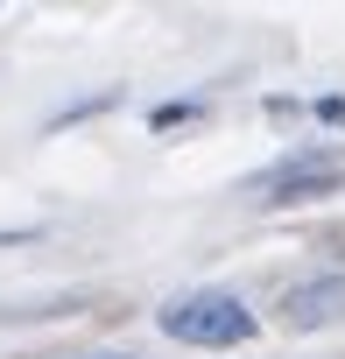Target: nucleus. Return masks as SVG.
Masks as SVG:
<instances>
[{
  "instance_id": "4",
  "label": "nucleus",
  "mask_w": 345,
  "mask_h": 359,
  "mask_svg": "<svg viewBox=\"0 0 345 359\" xmlns=\"http://www.w3.org/2000/svg\"><path fill=\"white\" fill-rule=\"evenodd\" d=\"M99 359H127V352H99Z\"/></svg>"
},
{
  "instance_id": "3",
  "label": "nucleus",
  "mask_w": 345,
  "mask_h": 359,
  "mask_svg": "<svg viewBox=\"0 0 345 359\" xmlns=\"http://www.w3.org/2000/svg\"><path fill=\"white\" fill-rule=\"evenodd\" d=\"M345 317V275H317V282H296L282 296V324L289 331H324Z\"/></svg>"
},
{
  "instance_id": "1",
  "label": "nucleus",
  "mask_w": 345,
  "mask_h": 359,
  "mask_svg": "<svg viewBox=\"0 0 345 359\" xmlns=\"http://www.w3.org/2000/svg\"><path fill=\"white\" fill-rule=\"evenodd\" d=\"M162 338L177 345H198V352H226V345H247L254 338V310L233 296V289H191V296H169L155 310Z\"/></svg>"
},
{
  "instance_id": "2",
  "label": "nucleus",
  "mask_w": 345,
  "mask_h": 359,
  "mask_svg": "<svg viewBox=\"0 0 345 359\" xmlns=\"http://www.w3.org/2000/svg\"><path fill=\"white\" fill-rule=\"evenodd\" d=\"M338 184H345V162L324 155V148H303V155L261 169L247 191H254L261 205H303V198H324V191H338Z\"/></svg>"
}]
</instances>
